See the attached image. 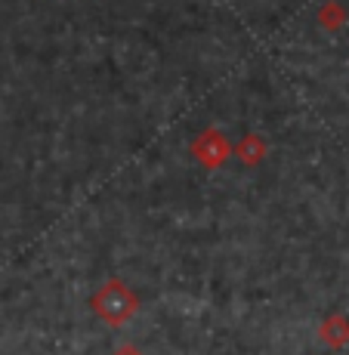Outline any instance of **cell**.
<instances>
[{
  "label": "cell",
  "instance_id": "6da1fadb",
  "mask_svg": "<svg viewBox=\"0 0 349 355\" xmlns=\"http://www.w3.org/2000/svg\"><path fill=\"white\" fill-rule=\"evenodd\" d=\"M90 309L108 327H121L139 312V293L130 288L127 282H121V278H108L90 297Z\"/></svg>",
  "mask_w": 349,
  "mask_h": 355
},
{
  "label": "cell",
  "instance_id": "7a4b0ae2",
  "mask_svg": "<svg viewBox=\"0 0 349 355\" xmlns=\"http://www.w3.org/2000/svg\"><path fill=\"white\" fill-rule=\"evenodd\" d=\"M191 155H195V161H201L207 170H220L223 164L232 158V142L223 130L207 127L195 136V142H191Z\"/></svg>",
  "mask_w": 349,
  "mask_h": 355
},
{
  "label": "cell",
  "instance_id": "3957f363",
  "mask_svg": "<svg viewBox=\"0 0 349 355\" xmlns=\"http://www.w3.org/2000/svg\"><path fill=\"white\" fill-rule=\"evenodd\" d=\"M232 152L238 155V161H241L244 167H259L266 158V152H269V146H266V139L259 133H244L241 142L232 146Z\"/></svg>",
  "mask_w": 349,
  "mask_h": 355
},
{
  "label": "cell",
  "instance_id": "277c9868",
  "mask_svg": "<svg viewBox=\"0 0 349 355\" xmlns=\"http://www.w3.org/2000/svg\"><path fill=\"white\" fill-rule=\"evenodd\" d=\"M318 340L331 349H343L349 343V318L346 315H327L318 327Z\"/></svg>",
  "mask_w": 349,
  "mask_h": 355
},
{
  "label": "cell",
  "instance_id": "5b68a950",
  "mask_svg": "<svg viewBox=\"0 0 349 355\" xmlns=\"http://www.w3.org/2000/svg\"><path fill=\"white\" fill-rule=\"evenodd\" d=\"M318 22H321V28H327V31H340L346 25V10L337 0H327L318 10Z\"/></svg>",
  "mask_w": 349,
  "mask_h": 355
},
{
  "label": "cell",
  "instance_id": "8992f818",
  "mask_svg": "<svg viewBox=\"0 0 349 355\" xmlns=\"http://www.w3.org/2000/svg\"><path fill=\"white\" fill-rule=\"evenodd\" d=\"M112 355H142V349H139V346H136V343H121V346H118V349H114Z\"/></svg>",
  "mask_w": 349,
  "mask_h": 355
}]
</instances>
